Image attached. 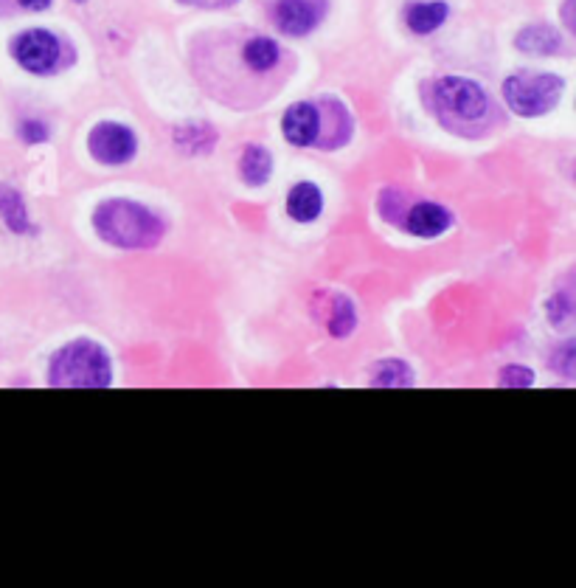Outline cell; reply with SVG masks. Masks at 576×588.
Here are the masks:
<instances>
[{"mask_svg": "<svg viewBox=\"0 0 576 588\" xmlns=\"http://www.w3.org/2000/svg\"><path fill=\"white\" fill-rule=\"evenodd\" d=\"M194 71L217 99L234 107H253L279 91L287 74L284 51L262 34L228 37L220 34L194 57Z\"/></svg>", "mask_w": 576, "mask_h": 588, "instance_id": "1", "label": "cell"}, {"mask_svg": "<svg viewBox=\"0 0 576 588\" xmlns=\"http://www.w3.org/2000/svg\"><path fill=\"white\" fill-rule=\"evenodd\" d=\"M430 107L456 136H481L492 127L495 105L489 93L467 76H442L430 85Z\"/></svg>", "mask_w": 576, "mask_h": 588, "instance_id": "2", "label": "cell"}, {"mask_svg": "<svg viewBox=\"0 0 576 588\" xmlns=\"http://www.w3.org/2000/svg\"><path fill=\"white\" fill-rule=\"evenodd\" d=\"M93 228H96L99 240H104L107 245L133 248V251L155 248L166 231L163 220L152 209L135 203V200H124V197L102 203L93 212Z\"/></svg>", "mask_w": 576, "mask_h": 588, "instance_id": "3", "label": "cell"}, {"mask_svg": "<svg viewBox=\"0 0 576 588\" xmlns=\"http://www.w3.org/2000/svg\"><path fill=\"white\" fill-rule=\"evenodd\" d=\"M281 133L293 147L335 150L346 144L352 124L346 110L335 102H296L281 116Z\"/></svg>", "mask_w": 576, "mask_h": 588, "instance_id": "4", "label": "cell"}, {"mask_svg": "<svg viewBox=\"0 0 576 588\" xmlns=\"http://www.w3.org/2000/svg\"><path fill=\"white\" fill-rule=\"evenodd\" d=\"M48 383L57 389H104V386H110L113 369H110L107 349L99 347L96 341H88V338H79L74 344L62 347L51 361Z\"/></svg>", "mask_w": 576, "mask_h": 588, "instance_id": "5", "label": "cell"}, {"mask_svg": "<svg viewBox=\"0 0 576 588\" xmlns=\"http://www.w3.org/2000/svg\"><path fill=\"white\" fill-rule=\"evenodd\" d=\"M560 76L554 74H512L503 82V99L512 113L523 119L546 116L554 110L562 96Z\"/></svg>", "mask_w": 576, "mask_h": 588, "instance_id": "6", "label": "cell"}, {"mask_svg": "<svg viewBox=\"0 0 576 588\" xmlns=\"http://www.w3.org/2000/svg\"><path fill=\"white\" fill-rule=\"evenodd\" d=\"M15 57L29 74H54L62 68V40L45 29H29L12 43Z\"/></svg>", "mask_w": 576, "mask_h": 588, "instance_id": "7", "label": "cell"}, {"mask_svg": "<svg viewBox=\"0 0 576 588\" xmlns=\"http://www.w3.org/2000/svg\"><path fill=\"white\" fill-rule=\"evenodd\" d=\"M90 155L107 166H119L133 161L135 150H138V138L130 127L116 124V121H104L96 124L88 136Z\"/></svg>", "mask_w": 576, "mask_h": 588, "instance_id": "8", "label": "cell"}, {"mask_svg": "<svg viewBox=\"0 0 576 588\" xmlns=\"http://www.w3.org/2000/svg\"><path fill=\"white\" fill-rule=\"evenodd\" d=\"M391 223L402 226L408 234H414L419 240H433V237H442L444 231H450L453 214H450V209H444L442 203L414 200V203L405 206V212L391 217Z\"/></svg>", "mask_w": 576, "mask_h": 588, "instance_id": "9", "label": "cell"}, {"mask_svg": "<svg viewBox=\"0 0 576 588\" xmlns=\"http://www.w3.org/2000/svg\"><path fill=\"white\" fill-rule=\"evenodd\" d=\"M326 15V0H279L273 6V20L287 37L310 34Z\"/></svg>", "mask_w": 576, "mask_h": 588, "instance_id": "10", "label": "cell"}, {"mask_svg": "<svg viewBox=\"0 0 576 588\" xmlns=\"http://www.w3.org/2000/svg\"><path fill=\"white\" fill-rule=\"evenodd\" d=\"M324 212V195L321 189L310 181L296 183L287 195V214L296 220V223H312L318 220Z\"/></svg>", "mask_w": 576, "mask_h": 588, "instance_id": "11", "label": "cell"}, {"mask_svg": "<svg viewBox=\"0 0 576 588\" xmlns=\"http://www.w3.org/2000/svg\"><path fill=\"white\" fill-rule=\"evenodd\" d=\"M560 46V31L548 26V23H534V26H526L517 34V48L523 54H532V57H551V54L560 51Z\"/></svg>", "mask_w": 576, "mask_h": 588, "instance_id": "12", "label": "cell"}, {"mask_svg": "<svg viewBox=\"0 0 576 588\" xmlns=\"http://www.w3.org/2000/svg\"><path fill=\"white\" fill-rule=\"evenodd\" d=\"M447 15H450V9L444 0H422V3H411L405 9V23L414 34H433L436 29H442Z\"/></svg>", "mask_w": 576, "mask_h": 588, "instance_id": "13", "label": "cell"}, {"mask_svg": "<svg viewBox=\"0 0 576 588\" xmlns=\"http://www.w3.org/2000/svg\"><path fill=\"white\" fill-rule=\"evenodd\" d=\"M546 316L551 327L560 332L576 330V287H560L548 296Z\"/></svg>", "mask_w": 576, "mask_h": 588, "instance_id": "14", "label": "cell"}, {"mask_svg": "<svg viewBox=\"0 0 576 588\" xmlns=\"http://www.w3.org/2000/svg\"><path fill=\"white\" fill-rule=\"evenodd\" d=\"M239 172H242V181L248 186H262L273 172V155L259 144H248L242 150V158H239Z\"/></svg>", "mask_w": 576, "mask_h": 588, "instance_id": "15", "label": "cell"}, {"mask_svg": "<svg viewBox=\"0 0 576 588\" xmlns=\"http://www.w3.org/2000/svg\"><path fill=\"white\" fill-rule=\"evenodd\" d=\"M355 327H357L355 304L349 302L346 296H340V293H332V296H329V310H326V330L332 332L335 338H349Z\"/></svg>", "mask_w": 576, "mask_h": 588, "instance_id": "16", "label": "cell"}, {"mask_svg": "<svg viewBox=\"0 0 576 588\" xmlns=\"http://www.w3.org/2000/svg\"><path fill=\"white\" fill-rule=\"evenodd\" d=\"M371 386H380V389L414 386V372H411V366L405 361L388 358V361L374 363V369H371Z\"/></svg>", "mask_w": 576, "mask_h": 588, "instance_id": "17", "label": "cell"}, {"mask_svg": "<svg viewBox=\"0 0 576 588\" xmlns=\"http://www.w3.org/2000/svg\"><path fill=\"white\" fill-rule=\"evenodd\" d=\"M0 217L6 220V226L17 231V234H23V231H29V212H26V203H23V197L17 195L12 186H3L0 183Z\"/></svg>", "mask_w": 576, "mask_h": 588, "instance_id": "18", "label": "cell"}, {"mask_svg": "<svg viewBox=\"0 0 576 588\" xmlns=\"http://www.w3.org/2000/svg\"><path fill=\"white\" fill-rule=\"evenodd\" d=\"M548 369L557 377H562V380H576V335L565 338V341H560L557 347L551 349Z\"/></svg>", "mask_w": 576, "mask_h": 588, "instance_id": "19", "label": "cell"}, {"mask_svg": "<svg viewBox=\"0 0 576 588\" xmlns=\"http://www.w3.org/2000/svg\"><path fill=\"white\" fill-rule=\"evenodd\" d=\"M534 372L529 366H520V363H512V366H503L501 375H498V383L503 389H532L534 386Z\"/></svg>", "mask_w": 576, "mask_h": 588, "instance_id": "20", "label": "cell"}, {"mask_svg": "<svg viewBox=\"0 0 576 588\" xmlns=\"http://www.w3.org/2000/svg\"><path fill=\"white\" fill-rule=\"evenodd\" d=\"M20 136H23V141H29V144H37V141L48 138V127H45L43 121L29 119L20 124Z\"/></svg>", "mask_w": 576, "mask_h": 588, "instance_id": "21", "label": "cell"}, {"mask_svg": "<svg viewBox=\"0 0 576 588\" xmlns=\"http://www.w3.org/2000/svg\"><path fill=\"white\" fill-rule=\"evenodd\" d=\"M23 9H29V12H43V9H48L51 6V0H17Z\"/></svg>", "mask_w": 576, "mask_h": 588, "instance_id": "22", "label": "cell"}, {"mask_svg": "<svg viewBox=\"0 0 576 588\" xmlns=\"http://www.w3.org/2000/svg\"><path fill=\"white\" fill-rule=\"evenodd\" d=\"M574 181H576V164H574Z\"/></svg>", "mask_w": 576, "mask_h": 588, "instance_id": "23", "label": "cell"}, {"mask_svg": "<svg viewBox=\"0 0 576 588\" xmlns=\"http://www.w3.org/2000/svg\"><path fill=\"white\" fill-rule=\"evenodd\" d=\"M76 3H85V0H76Z\"/></svg>", "mask_w": 576, "mask_h": 588, "instance_id": "24", "label": "cell"}]
</instances>
